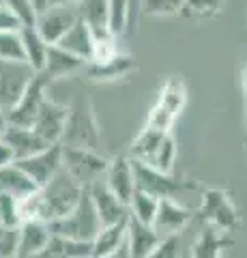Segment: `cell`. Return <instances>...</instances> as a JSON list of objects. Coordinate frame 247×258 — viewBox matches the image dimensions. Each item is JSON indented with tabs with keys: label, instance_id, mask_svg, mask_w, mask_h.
Listing matches in <instances>:
<instances>
[{
	"label": "cell",
	"instance_id": "29",
	"mask_svg": "<svg viewBox=\"0 0 247 258\" xmlns=\"http://www.w3.org/2000/svg\"><path fill=\"white\" fill-rule=\"evenodd\" d=\"M221 7L224 0H185L181 13L196 20H211L221 11Z\"/></svg>",
	"mask_w": 247,
	"mask_h": 258
},
{
	"label": "cell",
	"instance_id": "21",
	"mask_svg": "<svg viewBox=\"0 0 247 258\" xmlns=\"http://www.w3.org/2000/svg\"><path fill=\"white\" fill-rule=\"evenodd\" d=\"M159 237L157 230L153 228L150 224H144L140 220L129 215L127 220V241H129V252L131 258H146L153 254V249L159 243Z\"/></svg>",
	"mask_w": 247,
	"mask_h": 258
},
{
	"label": "cell",
	"instance_id": "20",
	"mask_svg": "<svg viewBox=\"0 0 247 258\" xmlns=\"http://www.w3.org/2000/svg\"><path fill=\"white\" fill-rule=\"evenodd\" d=\"M3 138L11 144L15 159L28 157L33 153H39L50 147V142L43 140L33 127H22V125H7Z\"/></svg>",
	"mask_w": 247,
	"mask_h": 258
},
{
	"label": "cell",
	"instance_id": "41",
	"mask_svg": "<svg viewBox=\"0 0 247 258\" xmlns=\"http://www.w3.org/2000/svg\"><path fill=\"white\" fill-rule=\"evenodd\" d=\"M243 93H245V99H247V67L243 69Z\"/></svg>",
	"mask_w": 247,
	"mask_h": 258
},
{
	"label": "cell",
	"instance_id": "13",
	"mask_svg": "<svg viewBox=\"0 0 247 258\" xmlns=\"http://www.w3.org/2000/svg\"><path fill=\"white\" fill-rule=\"evenodd\" d=\"M47 84H50V82H47L41 74L35 76V80L26 88V93L20 97V101L15 103L11 110H7V120H9V125H22V127H30V125H33L39 108H41L43 99L47 97L45 95Z\"/></svg>",
	"mask_w": 247,
	"mask_h": 258
},
{
	"label": "cell",
	"instance_id": "19",
	"mask_svg": "<svg viewBox=\"0 0 247 258\" xmlns=\"http://www.w3.org/2000/svg\"><path fill=\"white\" fill-rule=\"evenodd\" d=\"M86 64H89L86 74H89L93 82H116V80L131 76L135 71V60L121 52H116L106 60H93Z\"/></svg>",
	"mask_w": 247,
	"mask_h": 258
},
{
	"label": "cell",
	"instance_id": "4",
	"mask_svg": "<svg viewBox=\"0 0 247 258\" xmlns=\"http://www.w3.org/2000/svg\"><path fill=\"white\" fill-rule=\"evenodd\" d=\"M62 147H86L97 149L99 144V125L95 120L93 108L86 99H77L69 106L65 132H62Z\"/></svg>",
	"mask_w": 247,
	"mask_h": 258
},
{
	"label": "cell",
	"instance_id": "2",
	"mask_svg": "<svg viewBox=\"0 0 247 258\" xmlns=\"http://www.w3.org/2000/svg\"><path fill=\"white\" fill-rule=\"evenodd\" d=\"M129 157L155 170L172 172L174 159H177V140L172 138V132L144 125V129L131 142Z\"/></svg>",
	"mask_w": 247,
	"mask_h": 258
},
{
	"label": "cell",
	"instance_id": "27",
	"mask_svg": "<svg viewBox=\"0 0 247 258\" xmlns=\"http://www.w3.org/2000/svg\"><path fill=\"white\" fill-rule=\"evenodd\" d=\"M20 37H22V47H24V60L39 74L45 64V54H47V45L50 43L39 35V30L35 26H22Z\"/></svg>",
	"mask_w": 247,
	"mask_h": 258
},
{
	"label": "cell",
	"instance_id": "35",
	"mask_svg": "<svg viewBox=\"0 0 247 258\" xmlns=\"http://www.w3.org/2000/svg\"><path fill=\"white\" fill-rule=\"evenodd\" d=\"M20 226H3L0 224V256H15L18 249Z\"/></svg>",
	"mask_w": 247,
	"mask_h": 258
},
{
	"label": "cell",
	"instance_id": "31",
	"mask_svg": "<svg viewBox=\"0 0 247 258\" xmlns=\"http://www.w3.org/2000/svg\"><path fill=\"white\" fill-rule=\"evenodd\" d=\"M129 7L131 0H110V30L112 35H123L129 26Z\"/></svg>",
	"mask_w": 247,
	"mask_h": 258
},
{
	"label": "cell",
	"instance_id": "37",
	"mask_svg": "<svg viewBox=\"0 0 247 258\" xmlns=\"http://www.w3.org/2000/svg\"><path fill=\"white\" fill-rule=\"evenodd\" d=\"M20 28H22V22L0 3V30H20Z\"/></svg>",
	"mask_w": 247,
	"mask_h": 258
},
{
	"label": "cell",
	"instance_id": "38",
	"mask_svg": "<svg viewBox=\"0 0 247 258\" xmlns=\"http://www.w3.org/2000/svg\"><path fill=\"white\" fill-rule=\"evenodd\" d=\"M13 161H15V153L11 149V144L0 136V168L7 166V164H13Z\"/></svg>",
	"mask_w": 247,
	"mask_h": 258
},
{
	"label": "cell",
	"instance_id": "7",
	"mask_svg": "<svg viewBox=\"0 0 247 258\" xmlns=\"http://www.w3.org/2000/svg\"><path fill=\"white\" fill-rule=\"evenodd\" d=\"M35 76L37 71L26 60H0V108L11 110Z\"/></svg>",
	"mask_w": 247,
	"mask_h": 258
},
{
	"label": "cell",
	"instance_id": "36",
	"mask_svg": "<svg viewBox=\"0 0 247 258\" xmlns=\"http://www.w3.org/2000/svg\"><path fill=\"white\" fill-rule=\"evenodd\" d=\"M179 237L181 235H168V237H161L159 239V243L157 247L153 249V254L150 256H155V258H174V256H179Z\"/></svg>",
	"mask_w": 247,
	"mask_h": 258
},
{
	"label": "cell",
	"instance_id": "1",
	"mask_svg": "<svg viewBox=\"0 0 247 258\" xmlns=\"http://www.w3.org/2000/svg\"><path fill=\"white\" fill-rule=\"evenodd\" d=\"M84 191L86 187H82L65 168H60L45 185L37 187L41 220L50 224L54 220H58V217L67 215L69 211H73L75 205L79 203V198L84 196Z\"/></svg>",
	"mask_w": 247,
	"mask_h": 258
},
{
	"label": "cell",
	"instance_id": "8",
	"mask_svg": "<svg viewBox=\"0 0 247 258\" xmlns=\"http://www.w3.org/2000/svg\"><path fill=\"white\" fill-rule=\"evenodd\" d=\"M133 161V159H131ZM133 176H135V189L146 191L155 198H174L183 189H191V183H183L174 179L172 172H161L150 166H144L140 161H133Z\"/></svg>",
	"mask_w": 247,
	"mask_h": 258
},
{
	"label": "cell",
	"instance_id": "9",
	"mask_svg": "<svg viewBox=\"0 0 247 258\" xmlns=\"http://www.w3.org/2000/svg\"><path fill=\"white\" fill-rule=\"evenodd\" d=\"M77 18L79 15L73 5L52 3L50 7H45L43 11L37 13L35 28L39 30V35H41L47 43H56L58 39L73 26Z\"/></svg>",
	"mask_w": 247,
	"mask_h": 258
},
{
	"label": "cell",
	"instance_id": "24",
	"mask_svg": "<svg viewBox=\"0 0 247 258\" xmlns=\"http://www.w3.org/2000/svg\"><path fill=\"white\" fill-rule=\"evenodd\" d=\"M127 220H129V217H127ZM127 220L101 226L99 232L93 239V256L95 258L114 256L118 245H121L125 241V237H127Z\"/></svg>",
	"mask_w": 247,
	"mask_h": 258
},
{
	"label": "cell",
	"instance_id": "5",
	"mask_svg": "<svg viewBox=\"0 0 247 258\" xmlns=\"http://www.w3.org/2000/svg\"><path fill=\"white\" fill-rule=\"evenodd\" d=\"M185 103H187V86L183 84L181 78H170L161 86V91L157 95V101L153 103V108L148 112L146 127L172 132L174 120L179 118Z\"/></svg>",
	"mask_w": 247,
	"mask_h": 258
},
{
	"label": "cell",
	"instance_id": "14",
	"mask_svg": "<svg viewBox=\"0 0 247 258\" xmlns=\"http://www.w3.org/2000/svg\"><path fill=\"white\" fill-rule=\"evenodd\" d=\"M194 213L179 205L174 198H159V207L153 220V228L157 230L159 237H168V235H181L183 230L189 226Z\"/></svg>",
	"mask_w": 247,
	"mask_h": 258
},
{
	"label": "cell",
	"instance_id": "33",
	"mask_svg": "<svg viewBox=\"0 0 247 258\" xmlns=\"http://www.w3.org/2000/svg\"><path fill=\"white\" fill-rule=\"evenodd\" d=\"M0 3L22 22V26H35L37 9H35L33 0H0Z\"/></svg>",
	"mask_w": 247,
	"mask_h": 258
},
{
	"label": "cell",
	"instance_id": "34",
	"mask_svg": "<svg viewBox=\"0 0 247 258\" xmlns=\"http://www.w3.org/2000/svg\"><path fill=\"white\" fill-rule=\"evenodd\" d=\"M20 198L11 196V194H0V224L3 226H20Z\"/></svg>",
	"mask_w": 247,
	"mask_h": 258
},
{
	"label": "cell",
	"instance_id": "16",
	"mask_svg": "<svg viewBox=\"0 0 247 258\" xmlns=\"http://www.w3.org/2000/svg\"><path fill=\"white\" fill-rule=\"evenodd\" d=\"M106 183L108 189L118 196L123 203L129 205V200L135 191V176H133V161L129 155H121V157H114L110 159L108 164V170H106Z\"/></svg>",
	"mask_w": 247,
	"mask_h": 258
},
{
	"label": "cell",
	"instance_id": "6",
	"mask_svg": "<svg viewBox=\"0 0 247 258\" xmlns=\"http://www.w3.org/2000/svg\"><path fill=\"white\" fill-rule=\"evenodd\" d=\"M108 164H110V159L99 155L97 149L62 147V168H65L82 187H91L93 183L101 181V176L108 170Z\"/></svg>",
	"mask_w": 247,
	"mask_h": 258
},
{
	"label": "cell",
	"instance_id": "40",
	"mask_svg": "<svg viewBox=\"0 0 247 258\" xmlns=\"http://www.w3.org/2000/svg\"><path fill=\"white\" fill-rule=\"evenodd\" d=\"M33 5H35V9H37V13H39V11H43L45 7H50L52 0H33Z\"/></svg>",
	"mask_w": 247,
	"mask_h": 258
},
{
	"label": "cell",
	"instance_id": "26",
	"mask_svg": "<svg viewBox=\"0 0 247 258\" xmlns=\"http://www.w3.org/2000/svg\"><path fill=\"white\" fill-rule=\"evenodd\" d=\"M35 189L37 185L33 183V179L15 161L0 168V194H11L15 198H22Z\"/></svg>",
	"mask_w": 247,
	"mask_h": 258
},
{
	"label": "cell",
	"instance_id": "10",
	"mask_svg": "<svg viewBox=\"0 0 247 258\" xmlns=\"http://www.w3.org/2000/svg\"><path fill=\"white\" fill-rule=\"evenodd\" d=\"M15 164L33 179L37 187H41V185H45L62 168V147H60V142L50 144L47 149L39 151V153L15 159Z\"/></svg>",
	"mask_w": 247,
	"mask_h": 258
},
{
	"label": "cell",
	"instance_id": "42",
	"mask_svg": "<svg viewBox=\"0 0 247 258\" xmlns=\"http://www.w3.org/2000/svg\"><path fill=\"white\" fill-rule=\"evenodd\" d=\"M245 125H247V99H245Z\"/></svg>",
	"mask_w": 247,
	"mask_h": 258
},
{
	"label": "cell",
	"instance_id": "23",
	"mask_svg": "<svg viewBox=\"0 0 247 258\" xmlns=\"http://www.w3.org/2000/svg\"><path fill=\"white\" fill-rule=\"evenodd\" d=\"M77 15L82 18L95 37L112 35L110 30V0H77Z\"/></svg>",
	"mask_w": 247,
	"mask_h": 258
},
{
	"label": "cell",
	"instance_id": "39",
	"mask_svg": "<svg viewBox=\"0 0 247 258\" xmlns=\"http://www.w3.org/2000/svg\"><path fill=\"white\" fill-rule=\"evenodd\" d=\"M7 125H9V120H7V112L0 108V136L5 134V129H7Z\"/></svg>",
	"mask_w": 247,
	"mask_h": 258
},
{
	"label": "cell",
	"instance_id": "18",
	"mask_svg": "<svg viewBox=\"0 0 247 258\" xmlns=\"http://www.w3.org/2000/svg\"><path fill=\"white\" fill-rule=\"evenodd\" d=\"M86 60L77 58L71 52H67L65 47H60L58 43H50L47 45V54H45V64L43 69L39 71L47 82H54V80H60V78H67L75 71L84 69Z\"/></svg>",
	"mask_w": 247,
	"mask_h": 258
},
{
	"label": "cell",
	"instance_id": "28",
	"mask_svg": "<svg viewBox=\"0 0 247 258\" xmlns=\"http://www.w3.org/2000/svg\"><path fill=\"white\" fill-rule=\"evenodd\" d=\"M157 207H159V198L150 196V194H146V191L135 189L131 200H129V215L135 217V220H140V222L153 226Z\"/></svg>",
	"mask_w": 247,
	"mask_h": 258
},
{
	"label": "cell",
	"instance_id": "12",
	"mask_svg": "<svg viewBox=\"0 0 247 258\" xmlns=\"http://www.w3.org/2000/svg\"><path fill=\"white\" fill-rule=\"evenodd\" d=\"M198 213L202 215V220H206V224L215 226V228L230 232L236 226V209L230 196L221 189H206L202 194V207Z\"/></svg>",
	"mask_w": 247,
	"mask_h": 258
},
{
	"label": "cell",
	"instance_id": "22",
	"mask_svg": "<svg viewBox=\"0 0 247 258\" xmlns=\"http://www.w3.org/2000/svg\"><path fill=\"white\" fill-rule=\"evenodd\" d=\"M56 43L60 47H65V50L71 52L73 56H77V58L86 60V62L93 58L95 35H93V30L89 28V24H86L82 18H77L73 26H71Z\"/></svg>",
	"mask_w": 247,
	"mask_h": 258
},
{
	"label": "cell",
	"instance_id": "30",
	"mask_svg": "<svg viewBox=\"0 0 247 258\" xmlns=\"http://www.w3.org/2000/svg\"><path fill=\"white\" fill-rule=\"evenodd\" d=\"M0 60H24L20 30H0Z\"/></svg>",
	"mask_w": 247,
	"mask_h": 258
},
{
	"label": "cell",
	"instance_id": "15",
	"mask_svg": "<svg viewBox=\"0 0 247 258\" xmlns=\"http://www.w3.org/2000/svg\"><path fill=\"white\" fill-rule=\"evenodd\" d=\"M86 191H89V196L95 205V211L99 215L101 226L114 224V222H121L129 217V205L123 203L118 196H114L103 181L93 183L91 187H86Z\"/></svg>",
	"mask_w": 247,
	"mask_h": 258
},
{
	"label": "cell",
	"instance_id": "3",
	"mask_svg": "<svg viewBox=\"0 0 247 258\" xmlns=\"http://www.w3.org/2000/svg\"><path fill=\"white\" fill-rule=\"evenodd\" d=\"M99 228H101V222L97 211H95V205L89 196V191H84V196L79 198V203L75 205L73 211L50 222L52 232L69 239H82V241H93Z\"/></svg>",
	"mask_w": 247,
	"mask_h": 258
},
{
	"label": "cell",
	"instance_id": "25",
	"mask_svg": "<svg viewBox=\"0 0 247 258\" xmlns=\"http://www.w3.org/2000/svg\"><path fill=\"white\" fill-rule=\"evenodd\" d=\"M232 245V241L228 239V230H221V228H215V226L209 224L198 241L191 247V256L196 258H215V256H221L224 249Z\"/></svg>",
	"mask_w": 247,
	"mask_h": 258
},
{
	"label": "cell",
	"instance_id": "17",
	"mask_svg": "<svg viewBox=\"0 0 247 258\" xmlns=\"http://www.w3.org/2000/svg\"><path fill=\"white\" fill-rule=\"evenodd\" d=\"M50 224L43 220H26L20 224V237H18V249L15 256L20 258H33L41 256L47 241H50Z\"/></svg>",
	"mask_w": 247,
	"mask_h": 258
},
{
	"label": "cell",
	"instance_id": "11",
	"mask_svg": "<svg viewBox=\"0 0 247 258\" xmlns=\"http://www.w3.org/2000/svg\"><path fill=\"white\" fill-rule=\"evenodd\" d=\"M67 114H69V106L45 97L30 127L50 144H58L62 140V132H65Z\"/></svg>",
	"mask_w": 247,
	"mask_h": 258
},
{
	"label": "cell",
	"instance_id": "32",
	"mask_svg": "<svg viewBox=\"0 0 247 258\" xmlns=\"http://www.w3.org/2000/svg\"><path fill=\"white\" fill-rule=\"evenodd\" d=\"M185 0H140V7L146 15L163 18V15H179Z\"/></svg>",
	"mask_w": 247,
	"mask_h": 258
}]
</instances>
